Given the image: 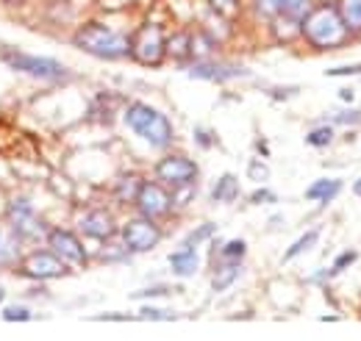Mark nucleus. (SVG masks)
<instances>
[{"label":"nucleus","mask_w":361,"mask_h":341,"mask_svg":"<svg viewBox=\"0 0 361 341\" xmlns=\"http://www.w3.org/2000/svg\"><path fill=\"white\" fill-rule=\"evenodd\" d=\"M94 319L100 322H128V319H136L134 314H97Z\"/></svg>","instance_id":"72a5a7b5"},{"label":"nucleus","mask_w":361,"mask_h":341,"mask_svg":"<svg viewBox=\"0 0 361 341\" xmlns=\"http://www.w3.org/2000/svg\"><path fill=\"white\" fill-rule=\"evenodd\" d=\"M170 269H173V275H178V278H192L197 269H200V256H197V247H192V244H180L176 253H170Z\"/></svg>","instance_id":"4468645a"},{"label":"nucleus","mask_w":361,"mask_h":341,"mask_svg":"<svg viewBox=\"0 0 361 341\" xmlns=\"http://www.w3.org/2000/svg\"><path fill=\"white\" fill-rule=\"evenodd\" d=\"M136 319H156V322H170V319H178V314L176 311H164V308H150V305H145V308H139V314H136Z\"/></svg>","instance_id":"cd10ccee"},{"label":"nucleus","mask_w":361,"mask_h":341,"mask_svg":"<svg viewBox=\"0 0 361 341\" xmlns=\"http://www.w3.org/2000/svg\"><path fill=\"white\" fill-rule=\"evenodd\" d=\"M3 61L17 70V73H25L31 78H39V81H50V84H59L64 78H70V70L56 61V58H47V56H28V53H17V50H8L3 56Z\"/></svg>","instance_id":"20e7f679"},{"label":"nucleus","mask_w":361,"mask_h":341,"mask_svg":"<svg viewBox=\"0 0 361 341\" xmlns=\"http://www.w3.org/2000/svg\"><path fill=\"white\" fill-rule=\"evenodd\" d=\"M23 258V239L11 230L0 225V266H11Z\"/></svg>","instance_id":"2eb2a0df"},{"label":"nucleus","mask_w":361,"mask_h":341,"mask_svg":"<svg viewBox=\"0 0 361 341\" xmlns=\"http://www.w3.org/2000/svg\"><path fill=\"white\" fill-rule=\"evenodd\" d=\"M339 97H342V100H348V103H350V100H353V89H342V92H339Z\"/></svg>","instance_id":"e433bc0d"},{"label":"nucleus","mask_w":361,"mask_h":341,"mask_svg":"<svg viewBox=\"0 0 361 341\" xmlns=\"http://www.w3.org/2000/svg\"><path fill=\"white\" fill-rule=\"evenodd\" d=\"M126 125L153 147H170L173 142V123L147 103H131L126 108Z\"/></svg>","instance_id":"7ed1b4c3"},{"label":"nucleus","mask_w":361,"mask_h":341,"mask_svg":"<svg viewBox=\"0 0 361 341\" xmlns=\"http://www.w3.org/2000/svg\"><path fill=\"white\" fill-rule=\"evenodd\" d=\"M0 3H23V0H0Z\"/></svg>","instance_id":"ea45409f"},{"label":"nucleus","mask_w":361,"mask_h":341,"mask_svg":"<svg viewBox=\"0 0 361 341\" xmlns=\"http://www.w3.org/2000/svg\"><path fill=\"white\" fill-rule=\"evenodd\" d=\"M317 239H319V230L312 228V230H306L295 244H289V250L283 253V264H289V261H295L298 256H303V253H309L312 247L317 244Z\"/></svg>","instance_id":"aec40b11"},{"label":"nucleus","mask_w":361,"mask_h":341,"mask_svg":"<svg viewBox=\"0 0 361 341\" xmlns=\"http://www.w3.org/2000/svg\"><path fill=\"white\" fill-rule=\"evenodd\" d=\"M356 258H359V253H356V250H345L342 256L336 258V264L331 266V275H339V272H342V269H348V266H350Z\"/></svg>","instance_id":"c85d7f7f"},{"label":"nucleus","mask_w":361,"mask_h":341,"mask_svg":"<svg viewBox=\"0 0 361 341\" xmlns=\"http://www.w3.org/2000/svg\"><path fill=\"white\" fill-rule=\"evenodd\" d=\"M353 192H356V194H359V197H361V178H359V180H356V186H353Z\"/></svg>","instance_id":"4c0bfd02"},{"label":"nucleus","mask_w":361,"mask_h":341,"mask_svg":"<svg viewBox=\"0 0 361 341\" xmlns=\"http://www.w3.org/2000/svg\"><path fill=\"white\" fill-rule=\"evenodd\" d=\"M120 239L131 253H150L161 242V228L150 216H134L123 225Z\"/></svg>","instance_id":"0eeeda50"},{"label":"nucleus","mask_w":361,"mask_h":341,"mask_svg":"<svg viewBox=\"0 0 361 341\" xmlns=\"http://www.w3.org/2000/svg\"><path fill=\"white\" fill-rule=\"evenodd\" d=\"M328 75H361V64H348V67H334Z\"/></svg>","instance_id":"473e14b6"},{"label":"nucleus","mask_w":361,"mask_h":341,"mask_svg":"<svg viewBox=\"0 0 361 341\" xmlns=\"http://www.w3.org/2000/svg\"><path fill=\"white\" fill-rule=\"evenodd\" d=\"M73 42H75V47H81L84 53L106 58V61L131 58V39L117 34V31H111L109 25H100V23H87L84 28H78Z\"/></svg>","instance_id":"f03ea898"},{"label":"nucleus","mask_w":361,"mask_h":341,"mask_svg":"<svg viewBox=\"0 0 361 341\" xmlns=\"http://www.w3.org/2000/svg\"><path fill=\"white\" fill-rule=\"evenodd\" d=\"M103 244H106V247H103V253H100V258H103V261H111V264H117V261H128V256H131V250L123 244V239H120V242H111V239H106Z\"/></svg>","instance_id":"4be33fe9"},{"label":"nucleus","mask_w":361,"mask_h":341,"mask_svg":"<svg viewBox=\"0 0 361 341\" xmlns=\"http://www.w3.org/2000/svg\"><path fill=\"white\" fill-rule=\"evenodd\" d=\"M275 200H278V197L272 194L270 189H259V192L250 194V203H275Z\"/></svg>","instance_id":"2f4dec72"},{"label":"nucleus","mask_w":361,"mask_h":341,"mask_svg":"<svg viewBox=\"0 0 361 341\" xmlns=\"http://www.w3.org/2000/svg\"><path fill=\"white\" fill-rule=\"evenodd\" d=\"M331 139H334V128H331V125H319V128L306 133V142H309L312 147H328Z\"/></svg>","instance_id":"a878e982"},{"label":"nucleus","mask_w":361,"mask_h":341,"mask_svg":"<svg viewBox=\"0 0 361 341\" xmlns=\"http://www.w3.org/2000/svg\"><path fill=\"white\" fill-rule=\"evenodd\" d=\"M247 253V244L242 242V239H231L223 244V250H220V261H233V264H242V258Z\"/></svg>","instance_id":"5701e85b"},{"label":"nucleus","mask_w":361,"mask_h":341,"mask_svg":"<svg viewBox=\"0 0 361 341\" xmlns=\"http://www.w3.org/2000/svg\"><path fill=\"white\" fill-rule=\"evenodd\" d=\"M250 178L264 180V178H267V167H262V164H250Z\"/></svg>","instance_id":"c9c22d12"},{"label":"nucleus","mask_w":361,"mask_h":341,"mask_svg":"<svg viewBox=\"0 0 361 341\" xmlns=\"http://www.w3.org/2000/svg\"><path fill=\"white\" fill-rule=\"evenodd\" d=\"M0 316H3L6 322H31V319H34V314H31L28 305H6V308L0 311Z\"/></svg>","instance_id":"b1692460"},{"label":"nucleus","mask_w":361,"mask_h":341,"mask_svg":"<svg viewBox=\"0 0 361 341\" xmlns=\"http://www.w3.org/2000/svg\"><path fill=\"white\" fill-rule=\"evenodd\" d=\"M164 56H167V37H164L161 25L145 23L131 39V58L139 64L156 67V64H161Z\"/></svg>","instance_id":"39448f33"},{"label":"nucleus","mask_w":361,"mask_h":341,"mask_svg":"<svg viewBox=\"0 0 361 341\" xmlns=\"http://www.w3.org/2000/svg\"><path fill=\"white\" fill-rule=\"evenodd\" d=\"M3 299H6V289L0 286V305H3Z\"/></svg>","instance_id":"58836bf2"},{"label":"nucleus","mask_w":361,"mask_h":341,"mask_svg":"<svg viewBox=\"0 0 361 341\" xmlns=\"http://www.w3.org/2000/svg\"><path fill=\"white\" fill-rule=\"evenodd\" d=\"M334 123H350V125H356L361 123V111H339V114H334Z\"/></svg>","instance_id":"7c9ffc66"},{"label":"nucleus","mask_w":361,"mask_h":341,"mask_svg":"<svg viewBox=\"0 0 361 341\" xmlns=\"http://www.w3.org/2000/svg\"><path fill=\"white\" fill-rule=\"evenodd\" d=\"M134 203H136V209H139V213H142V216H150V219L167 216L170 209L176 206L173 194L164 189L161 180H142Z\"/></svg>","instance_id":"1a4fd4ad"},{"label":"nucleus","mask_w":361,"mask_h":341,"mask_svg":"<svg viewBox=\"0 0 361 341\" xmlns=\"http://www.w3.org/2000/svg\"><path fill=\"white\" fill-rule=\"evenodd\" d=\"M236 194H239V180H236V175H231V172L220 175L217 183H214V189H212V200H214V203H233Z\"/></svg>","instance_id":"a211bd4d"},{"label":"nucleus","mask_w":361,"mask_h":341,"mask_svg":"<svg viewBox=\"0 0 361 341\" xmlns=\"http://www.w3.org/2000/svg\"><path fill=\"white\" fill-rule=\"evenodd\" d=\"M300 28H303L306 42L312 44V47H317V50L342 47V44L348 42V34H350L348 25H345V20H342V14H339V8L331 6V3L312 8V11L303 17Z\"/></svg>","instance_id":"f257e3e1"},{"label":"nucleus","mask_w":361,"mask_h":341,"mask_svg":"<svg viewBox=\"0 0 361 341\" xmlns=\"http://www.w3.org/2000/svg\"><path fill=\"white\" fill-rule=\"evenodd\" d=\"M173 289L170 286H150V289H142V292H134V297H167Z\"/></svg>","instance_id":"c756f323"},{"label":"nucleus","mask_w":361,"mask_h":341,"mask_svg":"<svg viewBox=\"0 0 361 341\" xmlns=\"http://www.w3.org/2000/svg\"><path fill=\"white\" fill-rule=\"evenodd\" d=\"M339 14H342L348 31H361V0H342Z\"/></svg>","instance_id":"412c9836"},{"label":"nucleus","mask_w":361,"mask_h":341,"mask_svg":"<svg viewBox=\"0 0 361 341\" xmlns=\"http://www.w3.org/2000/svg\"><path fill=\"white\" fill-rule=\"evenodd\" d=\"M189 78H197V81H212V84H226L231 78H239V75H247V67L242 64H228V61H197L192 64L189 70Z\"/></svg>","instance_id":"f8f14e48"},{"label":"nucleus","mask_w":361,"mask_h":341,"mask_svg":"<svg viewBox=\"0 0 361 341\" xmlns=\"http://www.w3.org/2000/svg\"><path fill=\"white\" fill-rule=\"evenodd\" d=\"M239 272H242V264L220 261L217 269H214V278H212V289H214V292H226V289H231V283L239 278Z\"/></svg>","instance_id":"f3484780"},{"label":"nucleus","mask_w":361,"mask_h":341,"mask_svg":"<svg viewBox=\"0 0 361 341\" xmlns=\"http://www.w3.org/2000/svg\"><path fill=\"white\" fill-rule=\"evenodd\" d=\"M342 192V180L339 178H319L306 189V200L312 203H331L336 194Z\"/></svg>","instance_id":"dca6fc26"},{"label":"nucleus","mask_w":361,"mask_h":341,"mask_svg":"<svg viewBox=\"0 0 361 341\" xmlns=\"http://www.w3.org/2000/svg\"><path fill=\"white\" fill-rule=\"evenodd\" d=\"M8 225H11V230L20 239H28V242H42L47 236L45 222L37 216V211L31 209V203L25 197L11 200V206H8Z\"/></svg>","instance_id":"6e6552de"},{"label":"nucleus","mask_w":361,"mask_h":341,"mask_svg":"<svg viewBox=\"0 0 361 341\" xmlns=\"http://www.w3.org/2000/svg\"><path fill=\"white\" fill-rule=\"evenodd\" d=\"M139 178L134 175H126V178H120V183H117V197L120 200H136V192H139Z\"/></svg>","instance_id":"393cba45"},{"label":"nucleus","mask_w":361,"mask_h":341,"mask_svg":"<svg viewBox=\"0 0 361 341\" xmlns=\"http://www.w3.org/2000/svg\"><path fill=\"white\" fill-rule=\"evenodd\" d=\"M312 11V0H281L278 14L286 17L289 23H303V17Z\"/></svg>","instance_id":"6ab92c4d"},{"label":"nucleus","mask_w":361,"mask_h":341,"mask_svg":"<svg viewBox=\"0 0 361 341\" xmlns=\"http://www.w3.org/2000/svg\"><path fill=\"white\" fill-rule=\"evenodd\" d=\"M195 139H197L200 147H212V136H209L203 128H195Z\"/></svg>","instance_id":"f704fd0d"},{"label":"nucleus","mask_w":361,"mask_h":341,"mask_svg":"<svg viewBox=\"0 0 361 341\" xmlns=\"http://www.w3.org/2000/svg\"><path fill=\"white\" fill-rule=\"evenodd\" d=\"M47 247L61 258L67 261L70 266H84L87 264V247L84 242L73 233V230H64V228H47V236H45Z\"/></svg>","instance_id":"9d476101"},{"label":"nucleus","mask_w":361,"mask_h":341,"mask_svg":"<svg viewBox=\"0 0 361 341\" xmlns=\"http://www.w3.org/2000/svg\"><path fill=\"white\" fill-rule=\"evenodd\" d=\"M214 236V222H203L200 228H195L186 239H183V244H192V247H197V244H203L206 239H212Z\"/></svg>","instance_id":"bb28decb"},{"label":"nucleus","mask_w":361,"mask_h":341,"mask_svg":"<svg viewBox=\"0 0 361 341\" xmlns=\"http://www.w3.org/2000/svg\"><path fill=\"white\" fill-rule=\"evenodd\" d=\"M78 230H81L84 236L94 239V242H106V239H111V236H114L117 225H114V216H111L109 211L94 209V211H87L84 216H81Z\"/></svg>","instance_id":"ddd939ff"},{"label":"nucleus","mask_w":361,"mask_h":341,"mask_svg":"<svg viewBox=\"0 0 361 341\" xmlns=\"http://www.w3.org/2000/svg\"><path fill=\"white\" fill-rule=\"evenodd\" d=\"M20 264H23L20 266L23 275L31 278V280H56V278H64L70 272V264L61 261L50 247H45V250H31L28 256L20 258Z\"/></svg>","instance_id":"423d86ee"},{"label":"nucleus","mask_w":361,"mask_h":341,"mask_svg":"<svg viewBox=\"0 0 361 341\" xmlns=\"http://www.w3.org/2000/svg\"><path fill=\"white\" fill-rule=\"evenodd\" d=\"M156 178L164 186H186L197 178V164L186 156H164L156 164Z\"/></svg>","instance_id":"9b49d317"}]
</instances>
